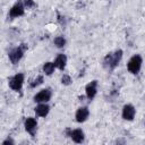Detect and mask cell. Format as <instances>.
<instances>
[{"label": "cell", "instance_id": "1", "mask_svg": "<svg viewBox=\"0 0 145 145\" xmlns=\"http://www.w3.org/2000/svg\"><path fill=\"white\" fill-rule=\"evenodd\" d=\"M121 58H122V50H120V49L119 50H116L114 52L108 53L104 57V59H103V66H104V68L110 69V70L114 69L119 65V62L121 61Z\"/></svg>", "mask_w": 145, "mask_h": 145}, {"label": "cell", "instance_id": "2", "mask_svg": "<svg viewBox=\"0 0 145 145\" xmlns=\"http://www.w3.org/2000/svg\"><path fill=\"white\" fill-rule=\"evenodd\" d=\"M142 63H143L142 57H140L139 54H134V56L129 59V61H128V63H127V69H128V71H129L130 74L136 75V74L139 72V70H140V68H142Z\"/></svg>", "mask_w": 145, "mask_h": 145}, {"label": "cell", "instance_id": "3", "mask_svg": "<svg viewBox=\"0 0 145 145\" xmlns=\"http://www.w3.org/2000/svg\"><path fill=\"white\" fill-rule=\"evenodd\" d=\"M25 50H26V45H25V44H22V45H19V46L14 48V49L8 53V57H9L10 62H11L12 65H17V63L20 61V59L23 58Z\"/></svg>", "mask_w": 145, "mask_h": 145}, {"label": "cell", "instance_id": "4", "mask_svg": "<svg viewBox=\"0 0 145 145\" xmlns=\"http://www.w3.org/2000/svg\"><path fill=\"white\" fill-rule=\"evenodd\" d=\"M8 84H9V87L12 89V91H16V92H19L23 87V84H24V74L22 72H18L14 76H11L8 80Z\"/></svg>", "mask_w": 145, "mask_h": 145}, {"label": "cell", "instance_id": "5", "mask_svg": "<svg viewBox=\"0 0 145 145\" xmlns=\"http://www.w3.org/2000/svg\"><path fill=\"white\" fill-rule=\"evenodd\" d=\"M25 6H24V2L22 1H17L9 10V17L10 18H17V17H20L24 15L25 12Z\"/></svg>", "mask_w": 145, "mask_h": 145}, {"label": "cell", "instance_id": "6", "mask_svg": "<svg viewBox=\"0 0 145 145\" xmlns=\"http://www.w3.org/2000/svg\"><path fill=\"white\" fill-rule=\"evenodd\" d=\"M51 96H52L51 89L50 88H43L34 96V102H36V103H46V102L50 101Z\"/></svg>", "mask_w": 145, "mask_h": 145}, {"label": "cell", "instance_id": "7", "mask_svg": "<svg viewBox=\"0 0 145 145\" xmlns=\"http://www.w3.org/2000/svg\"><path fill=\"white\" fill-rule=\"evenodd\" d=\"M135 114H136V109L133 104H125L123 108H122V118L125 120H128V121H131L134 118H135Z\"/></svg>", "mask_w": 145, "mask_h": 145}, {"label": "cell", "instance_id": "8", "mask_svg": "<svg viewBox=\"0 0 145 145\" xmlns=\"http://www.w3.org/2000/svg\"><path fill=\"white\" fill-rule=\"evenodd\" d=\"M24 127H25V130H26L32 137H34V135H35V133H36V129H37V121H36L34 118L28 117V118L25 120V122H24Z\"/></svg>", "mask_w": 145, "mask_h": 145}, {"label": "cell", "instance_id": "9", "mask_svg": "<svg viewBox=\"0 0 145 145\" xmlns=\"http://www.w3.org/2000/svg\"><path fill=\"white\" fill-rule=\"evenodd\" d=\"M97 92V80H92L85 86V93L88 100H93Z\"/></svg>", "mask_w": 145, "mask_h": 145}, {"label": "cell", "instance_id": "10", "mask_svg": "<svg viewBox=\"0 0 145 145\" xmlns=\"http://www.w3.org/2000/svg\"><path fill=\"white\" fill-rule=\"evenodd\" d=\"M89 116V110L87 109V106H80L77 109L76 113H75V118H76V121L77 122H84L87 120Z\"/></svg>", "mask_w": 145, "mask_h": 145}, {"label": "cell", "instance_id": "11", "mask_svg": "<svg viewBox=\"0 0 145 145\" xmlns=\"http://www.w3.org/2000/svg\"><path fill=\"white\" fill-rule=\"evenodd\" d=\"M69 136H70V138H71L75 143H78V144H79V143H83V142H84V138H85L84 131H83L82 129H79V128L71 130V131L69 133Z\"/></svg>", "mask_w": 145, "mask_h": 145}, {"label": "cell", "instance_id": "12", "mask_svg": "<svg viewBox=\"0 0 145 145\" xmlns=\"http://www.w3.org/2000/svg\"><path fill=\"white\" fill-rule=\"evenodd\" d=\"M35 114L37 117H46L49 111H50V106L46 104V103H39L36 106H35Z\"/></svg>", "mask_w": 145, "mask_h": 145}, {"label": "cell", "instance_id": "13", "mask_svg": "<svg viewBox=\"0 0 145 145\" xmlns=\"http://www.w3.org/2000/svg\"><path fill=\"white\" fill-rule=\"evenodd\" d=\"M54 65L58 69L60 70H63L66 68V65H67V57L63 54V53H59L54 60Z\"/></svg>", "mask_w": 145, "mask_h": 145}, {"label": "cell", "instance_id": "14", "mask_svg": "<svg viewBox=\"0 0 145 145\" xmlns=\"http://www.w3.org/2000/svg\"><path fill=\"white\" fill-rule=\"evenodd\" d=\"M54 68H56V65H54V62H50V61H48V62H45L44 65H43V72L45 74V75H48V76H50V75H52V72L54 71Z\"/></svg>", "mask_w": 145, "mask_h": 145}, {"label": "cell", "instance_id": "15", "mask_svg": "<svg viewBox=\"0 0 145 145\" xmlns=\"http://www.w3.org/2000/svg\"><path fill=\"white\" fill-rule=\"evenodd\" d=\"M53 43H54V45H56L57 48L61 49V48H63V46L66 45V39H65L63 36H57V37L53 40Z\"/></svg>", "mask_w": 145, "mask_h": 145}, {"label": "cell", "instance_id": "16", "mask_svg": "<svg viewBox=\"0 0 145 145\" xmlns=\"http://www.w3.org/2000/svg\"><path fill=\"white\" fill-rule=\"evenodd\" d=\"M42 83H43V76H42V75H39L36 78H34V79L31 82L29 86H31L32 88H34V87H36V86H39V85H41Z\"/></svg>", "mask_w": 145, "mask_h": 145}, {"label": "cell", "instance_id": "17", "mask_svg": "<svg viewBox=\"0 0 145 145\" xmlns=\"http://www.w3.org/2000/svg\"><path fill=\"white\" fill-rule=\"evenodd\" d=\"M61 84H62V85H70V84H71V78H70V76L65 74V75L61 77Z\"/></svg>", "mask_w": 145, "mask_h": 145}, {"label": "cell", "instance_id": "18", "mask_svg": "<svg viewBox=\"0 0 145 145\" xmlns=\"http://www.w3.org/2000/svg\"><path fill=\"white\" fill-rule=\"evenodd\" d=\"M24 6H25V8L31 9V8L35 7V2L33 0H24Z\"/></svg>", "mask_w": 145, "mask_h": 145}, {"label": "cell", "instance_id": "19", "mask_svg": "<svg viewBox=\"0 0 145 145\" xmlns=\"http://www.w3.org/2000/svg\"><path fill=\"white\" fill-rule=\"evenodd\" d=\"M7 144H11V145H14L15 143H14V140H12V139L8 138V139H6V140H3V142H2V145H7Z\"/></svg>", "mask_w": 145, "mask_h": 145}]
</instances>
